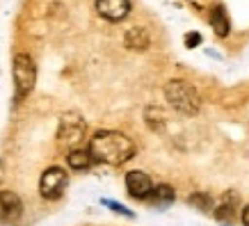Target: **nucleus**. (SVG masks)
I'll return each mask as SVG.
<instances>
[{
	"instance_id": "f257e3e1",
	"label": "nucleus",
	"mask_w": 249,
	"mask_h": 226,
	"mask_svg": "<svg viewBox=\"0 0 249 226\" xmlns=\"http://www.w3.org/2000/svg\"><path fill=\"white\" fill-rule=\"evenodd\" d=\"M89 156L94 162H103V165H124L135 156V144L130 137L117 130H98L89 142Z\"/></svg>"
},
{
	"instance_id": "f03ea898",
	"label": "nucleus",
	"mask_w": 249,
	"mask_h": 226,
	"mask_svg": "<svg viewBox=\"0 0 249 226\" xmlns=\"http://www.w3.org/2000/svg\"><path fill=\"white\" fill-rule=\"evenodd\" d=\"M165 98L169 101V105L181 114H192L199 112L201 107V98H199V91L192 87L185 80H169L165 87Z\"/></svg>"
},
{
	"instance_id": "7ed1b4c3",
	"label": "nucleus",
	"mask_w": 249,
	"mask_h": 226,
	"mask_svg": "<svg viewBox=\"0 0 249 226\" xmlns=\"http://www.w3.org/2000/svg\"><path fill=\"white\" fill-rule=\"evenodd\" d=\"M12 75H14V89H16V101H23L37 83V67L32 62L30 55H16L14 57V67H12Z\"/></svg>"
},
{
	"instance_id": "20e7f679",
	"label": "nucleus",
	"mask_w": 249,
	"mask_h": 226,
	"mask_svg": "<svg viewBox=\"0 0 249 226\" xmlns=\"http://www.w3.org/2000/svg\"><path fill=\"white\" fill-rule=\"evenodd\" d=\"M67 172L62 169V167H51V169H46L41 174V181H39V194L48 199V201H55V199H60L64 194V190H67Z\"/></svg>"
},
{
	"instance_id": "39448f33",
	"label": "nucleus",
	"mask_w": 249,
	"mask_h": 226,
	"mask_svg": "<svg viewBox=\"0 0 249 226\" xmlns=\"http://www.w3.org/2000/svg\"><path fill=\"white\" fill-rule=\"evenodd\" d=\"M85 135V121L80 114L69 112L60 119V130H57V137L64 146H76Z\"/></svg>"
},
{
	"instance_id": "423d86ee",
	"label": "nucleus",
	"mask_w": 249,
	"mask_h": 226,
	"mask_svg": "<svg viewBox=\"0 0 249 226\" xmlns=\"http://www.w3.org/2000/svg\"><path fill=\"white\" fill-rule=\"evenodd\" d=\"M126 188H128V194L133 196V199H140V201H142V199H149V196H151L153 183L144 172L135 169V172L126 174Z\"/></svg>"
},
{
	"instance_id": "0eeeda50",
	"label": "nucleus",
	"mask_w": 249,
	"mask_h": 226,
	"mask_svg": "<svg viewBox=\"0 0 249 226\" xmlns=\"http://www.w3.org/2000/svg\"><path fill=\"white\" fill-rule=\"evenodd\" d=\"M23 215V201L18 199L16 192H9V190H2L0 192V219L5 222H16V219Z\"/></svg>"
},
{
	"instance_id": "6e6552de",
	"label": "nucleus",
	"mask_w": 249,
	"mask_h": 226,
	"mask_svg": "<svg viewBox=\"0 0 249 226\" xmlns=\"http://www.w3.org/2000/svg\"><path fill=\"white\" fill-rule=\"evenodd\" d=\"M96 12L107 21H121L130 14V0H96Z\"/></svg>"
},
{
	"instance_id": "1a4fd4ad",
	"label": "nucleus",
	"mask_w": 249,
	"mask_h": 226,
	"mask_svg": "<svg viewBox=\"0 0 249 226\" xmlns=\"http://www.w3.org/2000/svg\"><path fill=\"white\" fill-rule=\"evenodd\" d=\"M126 46L133 48V51H146L149 46H151V37H149V32L144 30V28H130L126 32V37H124Z\"/></svg>"
},
{
	"instance_id": "9d476101",
	"label": "nucleus",
	"mask_w": 249,
	"mask_h": 226,
	"mask_svg": "<svg viewBox=\"0 0 249 226\" xmlns=\"http://www.w3.org/2000/svg\"><path fill=\"white\" fill-rule=\"evenodd\" d=\"M211 25H213V30H215L217 37H229L231 23H229V16H227V12H224L222 5H217V7L211 12Z\"/></svg>"
},
{
	"instance_id": "9b49d317",
	"label": "nucleus",
	"mask_w": 249,
	"mask_h": 226,
	"mask_svg": "<svg viewBox=\"0 0 249 226\" xmlns=\"http://www.w3.org/2000/svg\"><path fill=\"white\" fill-rule=\"evenodd\" d=\"M67 162L71 169H76V172H85V169H89L91 167V156L87 149H71L67 156Z\"/></svg>"
},
{
	"instance_id": "f8f14e48",
	"label": "nucleus",
	"mask_w": 249,
	"mask_h": 226,
	"mask_svg": "<svg viewBox=\"0 0 249 226\" xmlns=\"http://www.w3.org/2000/svg\"><path fill=\"white\" fill-rule=\"evenodd\" d=\"M149 199H151L158 208H165V206H169L174 199H176V194H174L172 185H165V183H162V185H156V188H153V192H151Z\"/></svg>"
},
{
	"instance_id": "ddd939ff",
	"label": "nucleus",
	"mask_w": 249,
	"mask_h": 226,
	"mask_svg": "<svg viewBox=\"0 0 249 226\" xmlns=\"http://www.w3.org/2000/svg\"><path fill=\"white\" fill-rule=\"evenodd\" d=\"M190 204L196 206L199 210H204V212H211L213 210V199L208 194H204V192H196V194L190 196Z\"/></svg>"
},
{
	"instance_id": "4468645a",
	"label": "nucleus",
	"mask_w": 249,
	"mask_h": 226,
	"mask_svg": "<svg viewBox=\"0 0 249 226\" xmlns=\"http://www.w3.org/2000/svg\"><path fill=\"white\" fill-rule=\"evenodd\" d=\"M201 44V35L199 32H190V35H185V46L188 48H195V46Z\"/></svg>"
},
{
	"instance_id": "2eb2a0df",
	"label": "nucleus",
	"mask_w": 249,
	"mask_h": 226,
	"mask_svg": "<svg viewBox=\"0 0 249 226\" xmlns=\"http://www.w3.org/2000/svg\"><path fill=\"white\" fill-rule=\"evenodd\" d=\"M106 206H110L114 212H119V215H126V217H133V212L128 210V208H124L121 204H114V201H106Z\"/></svg>"
},
{
	"instance_id": "dca6fc26",
	"label": "nucleus",
	"mask_w": 249,
	"mask_h": 226,
	"mask_svg": "<svg viewBox=\"0 0 249 226\" xmlns=\"http://www.w3.org/2000/svg\"><path fill=\"white\" fill-rule=\"evenodd\" d=\"M242 224L249 226V206L245 208V210H242Z\"/></svg>"
}]
</instances>
